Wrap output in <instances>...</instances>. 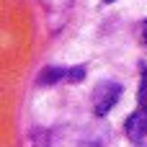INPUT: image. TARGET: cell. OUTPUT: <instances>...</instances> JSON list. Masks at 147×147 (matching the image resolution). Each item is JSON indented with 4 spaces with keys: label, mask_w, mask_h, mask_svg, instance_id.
I'll list each match as a JSON object with an SVG mask.
<instances>
[{
    "label": "cell",
    "mask_w": 147,
    "mask_h": 147,
    "mask_svg": "<svg viewBox=\"0 0 147 147\" xmlns=\"http://www.w3.org/2000/svg\"><path fill=\"white\" fill-rule=\"evenodd\" d=\"M137 103L147 109V70H142V78H140V90H137Z\"/></svg>",
    "instance_id": "4"
},
{
    "label": "cell",
    "mask_w": 147,
    "mask_h": 147,
    "mask_svg": "<svg viewBox=\"0 0 147 147\" xmlns=\"http://www.w3.org/2000/svg\"><path fill=\"white\" fill-rule=\"evenodd\" d=\"M142 44H145V47H147V21H145V23H142Z\"/></svg>",
    "instance_id": "5"
},
{
    "label": "cell",
    "mask_w": 147,
    "mask_h": 147,
    "mask_svg": "<svg viewBox=\"0 0 147 147\" xmlns=\"http://www.w3.org/2000/svg\"><path fill=\"white\" fill-rule=\"evenodd\" d=\"M85 78V67H49L39 75V85L54 83H80Z\"/></svg>",
    "instance_id": "2"
},
{
    "label": "cell",
    "mask_w": 147,
    "mask_h": 147,
    "mask_svg": "<svg viewBox=\"0 0 147 147\" xmlns=\"http://www.w3.org/2000/svg\"><path fill=\"white\" fill-rule=\"evenodd\" d=\"M124 132H127V137L132 140V142H147V109H137L134 114H129L127 116V121H124Z\"/></svg>",
    "instance_id": "3"
},
{
    "label": "cell",
    "mask_w": 147,
    "mask_h": 147,
    "mask_svg": "<svg viewBox=\"0 0 147 147\" xmlns=\"http://www.w3.org/2000/svg\"><path fill=\"white\" fill-rule=\"evenodd\" d=\"M103 3H114V0H103Z\"/></svg>",
    "instance_id": "6"
},
{
    "label": "cell",
    "mask_w": 147,
    "mask_h": 147,
    "mask_svg": "<svg viewBox=\"0 0 147 147\" xmlns=\"http://www.w3.org/2000/svg\"><path fill=\"white\" fill-rule=\"evenodd\" d=\"M121 83H114V80H106L101 83L96 90H93V114L96 116H106L121 98Z\"/></svg>",
    "instance_id": "1"
}]
</instances>
